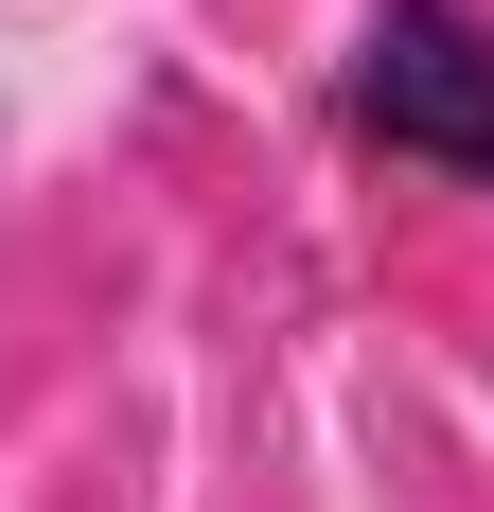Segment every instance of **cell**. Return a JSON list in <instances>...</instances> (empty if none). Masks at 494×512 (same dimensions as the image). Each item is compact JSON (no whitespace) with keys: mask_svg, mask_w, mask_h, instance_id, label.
<instances>
[{"mask_svg":"<svg viewBox=\"0 0 494 512\" xmlns=\"http://www.w3.org/2000/svg\"><path fill=\"white\" fill-rule=\"evenodd\" d=\"M336 124L442 195H494V0H371L336 53Z\"/></svg>","mask_w":494,"mask_h":512,"instance_id":"obj_1","label":"cell"}]
</instances>
